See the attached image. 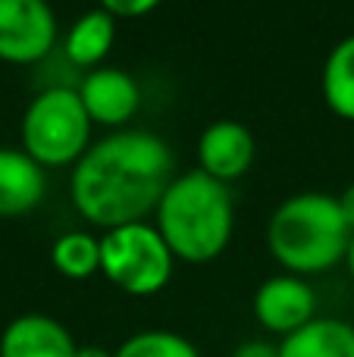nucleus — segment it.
<instances>
[{
    "label": "nucleus",
    "instance_id": "f257e3e1",
    "mask_svg": "<svg viewBox=\"0 0 354 357\" xmlns=\"http://www.w3.org/2000/svg\"><path fill=\"white\" fill-rule=\"evenodd\" d=\"M176 160L154 132L119 129L94 142L69 176V197L79 216L104 232L148 222L173 185Z\"/></svg>",
    "mask_w": 354,
    "mask_h": 357
},
{
    "label": "nucleus",
    "instance_id": "f03ea898",
    "mask_svg": "<svg viewBox=\"0 0 354 357\" xmlns=\"http://www.w3.org/2000/svg\"><path fill=\"white\" fill-rule=\"evenodd\" d=\"M154 226L176 260L210 264L229 248L236 229L229 185L217 182L201 169L179 173L163 201L157 204Z\"/></svg>",
    "mask_w": 354,
    "mask_h": 357
},
{
    "label": "nucleus",
    "instance_id": "7ed1b4c3",
    "mask_svg": "<svg viewBox=\"0 0 354 357\" xmlns=\"http://www.w3.org/2000/svg\"><path fill=\"white\" fill-rule=\"evenodd\" d=\"M351 235L336 195L298 191L270 213L267 251L288 276L305 279L342 264Z\"/></svg>",
    "mask_w": 354,
    "mask_h": 357
},
{
    "label": "nucleus",
    "instance_id": "20e7f679",
    "mask_svg": "<svg viewBox=\"0 0 354 357\" xmlns=\"http://www.w3.org/2000/svg\"><path fill=\"white\" fill-rule=\"evenodd\" d=\"M91 116L79 88H44L22 113V151L47 167H75L91 148Z\"/></svg>",
    "mask_w": 354,
    "mask_h": 357
},
{
    "label": "nucleus",
    "instance_id": "39448f33",
    "mask_svg": "<svg viewBox=\"0 0 354 357\" xmlns=\"http://www.w3.org/2000/svg\"><path fill=\"white\" fill-rule=\"evenodd\" d=\"M176 257L157 226L132 222L100 235V273L132 298H151L173 279Z\"/></svg>",
    "mask_w": 354,
    "mask_h": 357
},
{
    "label": "nucleus",
    "instance_id": "423d86ee",
    "mask_svg": "<svg viewBox=\"0 0 354 357\" xmlns=\"http://www.w3.org/2000/svg\"><path fill=\"white\" fill-rule=\"evenodd\" d=\"M56 16L44 0H0V60L38 63L56 44Z\"/></svg>",
    "mask_w": 354,
    "mask_h": 357
},
{
    "label": "nucleus",
    "instance_id": "0eeeda50",
    "mask_svg": "<svg viewBox=\"0 0 354 357\" xmlns=\"http://www.w3.org/2000/svg\"><path fill=\"white\" fill-rule=\"evenodd\" d=\"M254 317L270 335H288L301 333L307 323L317 320V295L301 276H270L267 282H261V289L254 291Z\"/></svg>",
    "mask_w": 354,
    "mask_h": 357
},
{
    "label": "nucleus",
    "instance_id": "6e6552de",
    "mask_svg": "<svg viewBox=\"0 0 354 357\" xmlns=\"http://www.w3.org/2000/svg\"><path fill=\"white\" fill-rule=\"evenodd\" d=\"M257 157V142L251 129L238 119H217L198 138V169L217 182H238Z\"/></svg>",
    "mask_w": 354,
    "mask_h": 357
},
{
    "label": "nucleus",
    "instance_id": "1a4fd4ad",
    "mask_svg": "<svg viewBox=\"0 0 354 357\" xmlns=\"http://www.w3.org/2000/svg\"><path fill=\"white\" fill-rule=\"evenodd\" d=\"M79 98L85 104L91 123L110 126L119 132V126L132 123L141 107V88H138L135 75L116 66H98L85 73L79 82Z\"/></svg>",
    "mask_w": 354,
    "mask_h": 357
},
{
    "label": "nucleus",
    "instance_id": "9d476101",
    "mask_svg": "<svg viewBox=\"0 0 354 357\" xmlns=\"http://www.w3.org/2000/svg\"><path fill=\"white\" fill-rule=\"evenodd\" d=\"M72 333L47 314H19L0 333V357H75Z\"/></svg>",
    "mask_w": 354,
    "mask_h": 357
},
{
    "label": "nucleus",
    "instance_id": "9b49d317",
    "mask_svg": "<svg viewBox=\"0 0 354 357\" xmlns=\"http://www.w3.org/2000/svg\"><path fill=\"white\" fill-rule=\"evenodd\" d=\"M47 173L22 148H0V216H25L41 207Z\"/></svg>",
    "mask_w": 354,
    "mask_h": 357
},
{
    "label": "nucleus",
    "instance_id": "f8f14e48",
    "mask_svg": "<svg viewBox=\"0 0 354 357\" xmlns=\"http://www.w3.org/2000/svg\"><path fill=\"white\" fill-rule=\"evenodd\" d=\"M116 19L98 6V10H88L69 25L66 38H63V54H66L69 63H75L79 69H98L104 66L107 54L113 50V41H116Z\"/></svg>",
    "mask_w": 354,
    "mask_h": 357
},
{
    "label": "nucleus",
    "instance_id": "ddd939ff",
    "mask_svg": "<svg viewBox=\"0 0 354 357\" xmlns=\"http://www.w3.org/2000/svg\"><path fill=\"white\" fill-rule=\"evenodd\" d=\"M279 357H354V326L336 317H317L279 342Z\"/></svg>",
    "mask_w": 354,
    "mask_h": 357
},
{
    "label": "nucleus",
    "instance_id": "4468645a",
    "mask_svg": "<svg viewBox=\"0 0 354 357\" xmlns=\"http://www.w3.org/2000/svg\"><path fill=\"white\" fill-rule=\"evenodd\" d=\"M323 100L339 119L354 123V35L342 38L330 50L320 75Z\"/></svg>",
    "mask_w": 354,
    "mask_h": 357
},
{
    "label": "nucleus",
    "instance_id": "2eb2a0df",
    "mask_svg": "<svg viewBox=\"0 0 354 357\" xmlns=\"http://www.w3.org/2000/svg\"><path fill=\"white\" fill-rule=\"evenodd\" d=\"M50 264L66 279H91L100 273V238L85 229H69L50 245Z\"/></svg>",
    "mask_w": 354,
    "mask_h": 357
},
{
    "label": "nucleus",
    "instance_id": "dca6fc26",
    "mask_svg": "<svg viewBox=\"0 0 354 357\" xmlns=\"http://www.w3.org/2000/svg\"><path fill=\"white\" fill-rule=\"evenodd\" d=\"M116 357H201V351L179 333L169 329H144L113 348Z\"/></svg>",
    "mask_w": 354,
    "mask_h": 357
},
{
    "label": "nucleus",
    "instance_id": "f3484780",
    "mask_svg": "<svg viewBox=\"0 0 354 357\" xmlns=\"http://www.w3.org/2000/svg\"><path fill=\"white\" fill-rule=\"evenodd\" d=\"M232 357H279V345L267 339H245L236 345Z\"/></svg>",
    "mask_w": 354,
    "mask_h": 357
},
{
    "label": "nucleus",
    "instance_id": "a211bd4d",
    "mask_svg": "<svg viewBox=\"0 0 354 357\" xmlns=\"http://www.w3.org/2000/svg\"><path fill=\"white\" fill-rule=\"evenodd\" d=\"M154 0H138V3H116V0H110V3H104V10L110 13L113 19H138L144 16V13H154Z\"/></svg>",
    "mask_w": 354,
    "mask_h": 357
},
{
    "label": "nucleus",
    "instance_id": "6ab92c4d",
    "mask_svg": "<svg viewBox=\"0 0 354 357\" xmlns=\"http://www.w3.org/2000/svg\"><path fill=\"white\" fill-rule=\"evenodd\" d=\"M336 197H339V207H342L345 222H348V229L354 232V182H351L348 188L342 191V195H336Z\"/></svg>",
    "mask_w": 354,
    "mask_h": 357
},
{
    "label": "nucleus",
    "instance_id": "aec40b11",
    "mask_svg": "<svg viewBox=\"0 0 354 357\" xmlns=\"http://www.w3.org/2000/svg\"><path fill=\"white\" fill-rule=\"evenodd\" d=\"M75 357H116V351H110L104 345H79Z\"/></svg>",
    "mask_w": 354,
    "mask_h": 357
},
{
    "label": "nucleus",
    "instance_id": "412c9836",
    "mask_svg": "<svg viewBox=\"0 0 354 357\" xmlns=\"http://www.w3.org/2000/svg\"><path fill=\"white\" fill-rule=\"evenodd\" d=\"M345 266H348V276L354 279V235H351V245H348V254H345Z\"/></svg>",
    "mask_w": 354,
    "mask_h": 357
}]
</instances>
